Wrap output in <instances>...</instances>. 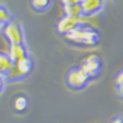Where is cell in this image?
Here are the masks:
<instances>
[{"label": "cell", "instance_id": "6da1fadb", "mask_svg": "<svg viewBox=\"0 0 123 123\" xmlns=\"http://www.w3.org/2000/svg\"><path fill=\"white\" fill-rule=\"evenodd\" d=\"M52 0H31L32 9L37 13H43L49 9Z\"/></svg>", "mask_w": 123, "mask_h": 123}, {"label": "cell", "instance_id": "7a4b0ae2", "mask_svg": "<svg viewBox=\"0 0 123 123\" xmlns=\"http://www.w3.org/2000/svg\"><path fill=\"white\" fill-rule=\"evenodd\" d=\"M28 105H29V100L26 98V96H24V95L17 96L14 98V100H13V107H14V109L17 112H20V113H22V112L26 111V109L28 108Z\"/></svg>", "mask_w": 123, "mask_h": 123}]
</instances>
